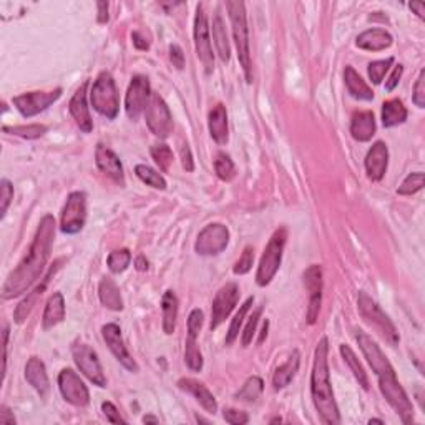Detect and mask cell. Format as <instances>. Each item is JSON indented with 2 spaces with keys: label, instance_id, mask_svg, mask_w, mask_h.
Instances as JSON below:
<instances>
[{
  "label": "cell",
  "instance_id": "obj_50",
  "mask_svg": "<svg viewBox=\"0 0 425 425\" xmlns=\"http://www.w3.org/2000/svg\"><path fill=\"white\" fill-rule=\"evenodd\" d=\"M414 104L419 106V109H424L425 106V70L422 69L419 74L417 82L414 85V95H412Z\"/></svg>",
  "mask_w": 425,
  "mask_h": 425
},
{
  "label": "cell",
  "instance_id": "obj_53",
  "mask_svg": "<svg viewBox=\"0 0 425 425\" xmlns=\"http://www.w3.org/2000/svg\"><path fill=\"white\" fill-rule=\"evenodd\" d=\"M180 158H181L183 168H185L188 173L193 172V169H195V161H193V155H191V148H190V145H188V143H181Z\"/></svg>",
  "mask_w": 425,
  "mask_h": 425
},
{
  "label": "cell",
  "instance_id": "obj_39",
  "mask_svg": "<svg viewBox=\"0 0 425 425\" xmlns=\"http://www.w3.org/2000/svg\"><path fill=\"white\" fill-rule=\"evenodd\" d=\"M214 172H216V176L221 181L230 183L235 180L236 167H235V163H232L231 156L223 153V151H219V153L216 155V158H214Z\"/></svg>",
  "mask_w": 425,
  "mask_h": 425
},
{
  "label": "cell",
  "instance_id": "obj_46",
  "mask_svg": "<svg viewBox=\"0 0 425 425\" xmlns=\"http://www.w3.org/2000/svg\"><path fill=\"white\" fill-rule=\"evenodd\" d=\"M261 314H263V306H259L258 309H254L253 314L249 316L248 324H246V328L243 330V335H241V344H243L244 347H248L249 344L253 342V337H254V334H256V329H258L259 319H261Z\"/></svg>",
  "mask_w": 425,
  "mask_h": 425
},
{
  "label": "cell",
  "instance_id": "obj_52",
  "mask_svg": "<svg viewBox=\"0 0 425 425\" xmlns=\"http://www.w3.org/2000/svg\"><path fill=\"white\" fill-rule=\"evenodd\" d=\"M102 410H104L105 417H106V420H109V422H111V424H128L127 420H125L122 415H120L118 409H116V407L111 404V402H104V404H102Z\"/></svg>",
  "mask_w": 425,
  "mask_h": 425
},
{
  "label": "cell",
  "instance_id": "obj_47",
  "mask_svg": "<svg viewBox=\"0 0 425 425\" xmlns=\"http://www.w3.org/2000/svg\"><path fill=\"white\" fill-rule=\"evenodd\" d=\"M254 263V249L253 246H246L243 254H241L238 261H236L235 267H232V272H235L236 276H243L246 272L251 271Z\"/></svg>",
  "mask_w": 425,
  "mask_h": 425
},
{
  "label": "cell",
  "instance_id": "obj_21",
  "mask_svg": "<svg viewBox=\"0 0 425 425\" xmlns=\"http://www.w3.org/2000/svg\"><path fill=\"white\" fill-rule=\"evenodd\" d=\"M87 88L88 82H83L77 88V92L74 93V97H71L69 104L70 115L74 116L75 123L78 125V128L82 130L83 133H90L93 130V120L90 115V109H88L87 104Z\"/></svg>",
  "mask_w": 425,
  "mask_h": 425
},
{
  "label": "cell",
  "instance_id": "obj_8",
  "mask_svg": "<svg viewBox=\"0 0 425 425\" xmlns=\"http://www.w3.org/2000/svg\"><path fill=\"white\" fill-rule=\"evenodd\" d=\"M87 223V195L83 191H74L67 198L62 209L60 230L65 235H77Z\"/></svg>",
  "mask_w": 425,
  "mask_h": 425
},
{
  "label": "cell",
  "instance_id": "obj_41",
  "mask_svg": "<svg viewBox=\"0 0 425 425\" xmlns=\"http://www.w3.org/2000/svg\"><path fill=\"white\" fill-rule=\"evenodd\" d=\"M151 158L155 160L156 167L160 168L161 173H169L173 167V151L168 145L160 143V145H153L150 150Z\"/></svg>",
  "mask_w": 425,
  "mask_h": 425
},
{
  "label": "cell",
  "instance_id": "obj_5",
  "mask_svg": "<svg viewBox=\"0 0 425 425\" xmlns=\"http://www.w3.org/2000/svg\"><path fill=\"white\" fill-rule=\"evenodd\" d=\"M286 243H288V228L281 226L272 232L270 243L266 244L265 253H263L261 261H259L258 271H256V284L265 288L274 279L281 267V261H283V254Z\"/></svg>",
  "mask_w": 425,
  "mask_h": 425
},
{
  "label": "cell",
  "instance_id": "obj_6",
  "mask_svg": "<svg viewBox=\"0 0 425 425\" xmlns=\"http://www.w3.org/2000/svg\"><path fill=\"white\" fill-rule=\"evenodd\" d=\"M357 307H359V312L361 316L364 317V321L369 322L391 346H397V344H399L400 335L396 324H393L391 317L382 311V307H380L368 293H364V291H361L359 296H357Z\"/></svg>",
  "mask_w": 425,
  "mask_h": 425
},
{
  "label": "cell",
  "instance_id": "obj_56",
  "mask_svg": "<svg viewBox=\"0 0 425 425\" xmlns=\"http://www.w3.org/2000/svg\"><path fill=\"white\" fill-rule=\"evenodd\" d=\"M402 74H404V67L396 65V69H393V71L391 74V77H389V80L386 82V90L387 92H392L393 88H396L397 85H399Z\"/></svg>",
  "mask_w": 425,
  "mask_h": 425
},
{
  "label": "cell",
  "instance_id": "obj_58",
  "mask_svg": "<svg viewBox=\"0 0 425 425\" xmlns=\"http://www.w3.org/2000/svg\"><path fill=\"white\" fill-rule=\"evenodd\" d=\"M98 24H106L109 22V2H98Z\"/></svg>",
  "mask_w": 425,
  "mask_h": 425
},
{
  "label": "cell",
  "instance_id": "obj_17",
  "mask_svg": "<svg viewBox=\"0 0 425 425\" xmlns=\"http://www.w3.org/2000/svg\"><path fill=\"white\" fill-rule=\"evenodd\" d=\"M102 335H104V341L106 342V346L111 351V354L115 356V359L123 365L125 369L130 370V372H138V364L137 361L133 359V356L130 354L127 346H125V341L122 337V329H120L118 324H105L102 328Z\"/></svg>",
  "mask_w": 425,
  "mask_h": 425
},
{
  "label": "cell",
  "instance_id": "obj_36",
  "mask_svg": "<svg viewBox=\"0 0 425 425\" xmlns=\"http://www.w3.org/2000/svg\"><path fill=\"white\" fill-rule=\"evenodd\" d=\"M253 304H254V298H253V296H251V298H248V299H246V301L243 302V306L239 307V311L236 312V316L232 317L231 326H230V329H228V334H226V339H225L226 346H231V344L235 342L236 339H238L239 330H241V328H243V324H244L246 314H248L249 309H251Z\"/></svg>",
  "mask_w": 425,
  "mask_h": 425
},
{
  "label": "cell",
  "instance_id": "obj_3",
  "mask_svg": "<svg viewBox=\"0 0 425 425\" xmlns=\"http://www.w3.org/2000/svg\"><path fill=\"white\" fill-rule=\"evenodd\" d=\"M329 341L322 337L314 351V364L311 372V396L321 420L328 425L341 424V414L335 404L329 374Z\"/></svg>",
  "mask_w": 425,
  "mask_h": 425
},
{
  "label": "cell",
  "instance_id": "obj_63",
  "mask_svg": "<svg viewBox=\"0 0 425 425\" xmlns=\"http://www.w3.org/2000/svg\"><path fill=\"white\" fill-rule=\"evenodd\" d=\"M143 422H145V424H158L160 419L153 417V415H145V417H143Z\"/></svg>",
  "mask_w": 425,
  "mask_h": 425
},
{
  "label": "cell",
  "instance_id": "obj_42",
  "mask_svg": "<svg viewBox=\"0 0 425 425\" xmlns=\"http://www.w3.org/2000/svg\"><path fill=\"white\" fill-rule=\"evenodd\" d=\"M46 125H17V127H4V132L11 135L25 138V140H35V138L43 137L47 133Z\"/></svg>",
  "mask_w": 425,
  "mask_h": 425
},
{
  "label": "cell",
  "instance_id": "obj_26",
  "mask_svg": "<svg viewBox=\"0 0 425 425\" xmlns=\"http://www.w3.org/2000/svg\"><path fill=\"white\" fill-rule=\"evenodd\" d=\"M375 116L370 110L356 111L351 120V135L356 141H369L375 135Z\"/></svg>",
  "mask_w": 425,
  "mask_h": 425
},
{
  "label": "cell",
  "instance_id": "obj_4",
  "mask_svg": "<svg viewBox=\"0 0 425 425\" xmlns=\"http://www.w3.org/2000/svg\"><path fill=\"white\" fill-rule=\"evenodd\" d=\"M226 8L228 13H230L232 39H235L239 65L243 67L246 82L253 83V64L251 50H249V29L248 20H246V6L241 0H228Z\"/></svg>",
  "mask_w": 425,
  "mask_h": 425
},
{
  "label": "cell",
  "instance_id": "obj_62",
  "mask_svg": "<svg viewBox=\"0 0 425 425\" xmlns=\"http://www.w3.org/2000/svg\"><path fill=\"white\" fill-rule=\"evenodd\" d=\"M267 329H270V321H265V324H263V330H261V337H259V341H258L259 344H261L266 339Z\"/></svg>",
  "mask_w": 425,
  "mask_h": 425
},
{
  "label": "cell",
  "instance_id": "obj_22",
  "mask_svg": "<svg viewBox=\"0 0 425 425\" xmlns=\"http://www.w3.org/2000/svg\"><path fill=\"white\" fill-rule=\"evenodd\" d=\"M365 173L372 181H380L386 176L389 167V148L384 141H375L365 155Z\"/></svg>",
  "mask_w": 425,
  "mask_h": 425
},
{
  "label": "cell",
  "instance_id": "obj_16",
  "mask_svg": "<svg viewBox=\"0 0 425 425\" xmlns=\"http://www.w3.org/2000/svg\"><path fill=\"white\" fill-rule=\"evenodd\" d=\"M195 47H196V53H198V58L203 62L204 69H207L208 74H211L214 69V57H213L211 39H209L208 17H207V13H204L203 6L196 7Z\"/></svg>",
  "mask_w": 425,
  "mask_h": 425
},
{
  "label": "cell",
  "instance_id": "obj_55",
  "mask_svg": "<svg viewBox=\"0 0 425 425\" xmlns=\"http://www.w3.org/2000/svg\"><path fill=\"white\" fill-rule=\"evenodd\" d=\"M7 347H8V326H4L2 330V380L7 374Z\"/></svg>",
  "mask_w": 425,
  "mask_h": 425
},
{
  "label": "cell",
  "instance_id": "obj_18",
  "mask_svg": "<svg viewBox=\"0 0 425 425\" xmlns=\"http://www.w3.org/2000/svg\"><path fill=\"white\" fill-rule=\"evenodd\" d=\"M304 286L309 293V304H307L306 319L309 324H316L319 317L321 304H322V267L321 265H311L304 271Z\"/></svg>",
  "mask_w": 425,
  "mask_h": 425
},
{
  "label": "cell",
  "instance_id": "obj_19",
  "mask_svg": "<svg viewBox=\"0 0 425 425\" xmlns=\"http://www.w3.org/2000/svg\"><path fill=\"white\" fill-rule=\"evenodd\" d=\"M64 261H65L64 258L57 259V261L53 263V266L50 267V270L47 271L46 277H43V279H40V283L35 286L34 291H30V293L27 294V298L24 299V301H20L19 306L15 307V311H13V321H15L17 324H22V322H25L27 317L30 316V312H32L34 307L39 304L40 298H42L43 293H46L48 283H50L52 277L57 274V271L60 270V266L64 265Z\"/></svg>",
  "mask_w": 425,
  "mask_h": 425
},
{
  "label": "cell",
  "instance_id": "obj_20",
  "mask_svg": "<svg viewBox=\"0 0 425 425\" xmlns=\"http://www.w3.org/2000/svg\"><path fill=\"white\" fill-rule=\"evenodd\" d=\"M95 163L98 169L106 174L111 181H115L120 186H125V172L122 161H120L118 155L113 150H110L109 146H105L104 143H98L97 145Z\"/></svg>",
  "mask_w": 425,
  "mask_h": 425
},
{
  "label": "cell",
  "instance_id": "obj_51",
  "mask_svg": "<svg viewBox=\"0 0 425 425\" xmlns=\"http://www.w3.org/2000/svg\"><path fill=\"white\" fill-rule=\"evenodd\" d=\"M223 417H225V420L228 424L231 425H244L249 422V415L243 412V410H236V409H228L223 410Z\"/></svg>",
  "mask_w": 425,
  "mask_h": 425
},
{
  "label": "cell",
  "instance_id": "obj_29",
  "mask_svg": "<svg viewBox=\"0 0 425 425\" xmlns=\"http://www.w3.org/2000/svg\"><path fill=\"white\" fill-rule=\"evenodd\" d=\"M299 364H301V356H299L298 351H293L289 359L283 365H279L274 370V375H272V386H274L276 391H281V389L288 387L293 382L299 370Z\"/></svg>",
  "mask_w": 425,
  "mask_h": 425
},
{
  "label": "cell",
  "instance_id": "obj_45",
  "mask_svg": "<svg viewBox=\"0 0 425 425\" xmlns=\"http://www.w3.org/2000/svg\"><path fill=\"white\" fill-rule=\"evenodd\" d=\"M392 64H393V57H389V58H386V60L370 62L368 67V74H369L370 82H372L374 85H379L380 82H382Z\"/></svg>",
  "mask_w": 425,
  "mask_h": 425
},
{
  "label": "cell",
  "instance_id": "obj_57",
  "mask_svg": "<svg viewBox=\"0 0 425 425\" xmlns=\"http://www.w3.org/2000/svg\"><path fill=\"white\" fill-rule=\"evenodd\" d=\"M0 424L15 425V417H13V412L7 405H0Z\"/></svg>",
  "mask_w": 425,
  "mask_h": 425
},
{
  "label": "cell",
  "instance_id": "obj_15",
  "mask_svg": "<svg viewBox=\"0 0 425 425\" xmlns=\"http://www.w3.org/2000/svg\"><path fill=\"white\" fill-rule=\"evenodd\" d=\"M58 389L65 402L74 407H87L90 404V392L75 370L64 369L58 374Z\"/></svg>",
  "mask_w": 425,
  "mask_h": 425
},
{
  "label": "cell",
  "instance_id": "obj_12",
  "mask_svg": "<svg viewBox=\"0 0 425 425\" xmlns=\"http://www.w3.org/2000/svg\"><path fill=\"white\" fill-rule=\"evenodd\" d=\"M145 120L150 132L158 138H168L173 132V115L167 102L158 93L151 95V100L145 110Z\"/></svg>",
  "mask_w": 425,
  "mask_h": 425
},
{
  "label": "cell",
  "instance_id": "obj_7",
  "mask_svg": "<svg viewBox=\"0 0 425 425\" xmlns=\"http://www.w3.org/2000/svg\"><path fill=\"white\" fill-rule=\"evenodd\" d=\"M90 102L93 110L109 120H115L120 111L118 92H116L115 80L109 71H102L90 90Z\"/></svg>",
  "mask_w": 425,
  "mask_h": 425
},
{
  "label": "cell",
  "instance_id": "obj_24",
  "mask_svg": "<svg viewBox=\"0 0 425 425\" xmlns=\"http://www.w3.org/2000/svg\"><path fill=\"white\" fill-rule=\"evenodd\" d=\"M178 387H180L181 391L191 393V396H193L195 399L200 402V405L203 407L207 412L214 414L218 410V402H216V399H214L213 393L208 391V387L204 386V384H201L195 379L185 377V379L178 380Z\"/></svg>",
  "mask_w": 425,
  "mask_h": 425
},
{
  "label": "cell",
  "instance_id": "obj_1",
  "mask_svg": "<svg viewBox=\"0 0 425 425\" xmlns=\"http://www.w3.org/2000/svg\"><path fill=\"white\" fill-rule=\"evenodd\" d=\"M57 223L52 214H46L40 219L37 232H35L32 244L22 261L17 265L11 274L7 276L2 286V298H19L37 283L50 259L53 241H55Z\"/></svg>",
  "mask_w": 425,
  "mask_h": 425
},
{
  "label": "cell",
  "instance_id": "obj_37",
  "mask_svg": "<svg viewBox=\"0 0 425 425\" xmlns=\"http://www.w3.org/2000/svg\"><path fill=\"white\" fill-rule=\"evenodd\" d=\"M265 391V382L258 375H253L243 384V387L236 392V399L243 402H256Z\"/></svg>",
  "mask_w": 425,
  "mask_h": 425
},
{
  "label": "cell",
  "instance_id": "obj_9",
  "mask_svg": "<svg viewBox=\"0 0 425 425\" xmlns=\"http://www.w3.org/2000/svg\"><path fill=\"white\" fill-rule=\"evenodd\" d=\"M151 95V85L148 77L145 75H135L132 82L128 85L127 97H125V110H127L128 118L132 122H137L141 113H145L146 106H148Z\"/></svg>",
  "mask_w": 425,
  "mask_h": 425
},
{
  "label": "cell",
  "instance_id": "obj_40",
  "mask_svg": "<svg viewBox=\"0 0 425 425\" xmlns=\"http://www.w3.org/2000/svg\"><path fill=\"white\" fill-rule=\"evenodd\" d=\"M135 173L140 180L148 185L151 188H156V190H167V180H165L161 174L156 172V169L150 168L148 165H137L135 167Z\"/></svg>",
  "mask_w": 425,
  "mask_h": 425
},
{
  "label": "cell",
  "instance_id": "obj_34",
  "mask_svg": "<svg viewBox=\"0 0 425 425\" xmlns=\"http://www.w3.org/2000/svg\"><path fill=\"white\" fill-rule=\"evenodd\" d=\"M407 120V109L399 98L384 102L382 105V125L386 128L397 127Z\"/></svg>",
  "mask_w": 425,
  "mask_h": 425
},
{
  "label": "cell",
  "instance_id": "obj_61",
  "mask_svg": "<svg viewBox=\"0 0 425 425\" xmlns=\"http://www.w3.org/2000/svg\"><path fill=\"white\" fill-rule=\"evenodd\" d=\"M135 267L138 271H146L148 270V261H146L145 256H138L135 261Z\"/></svg>",
  "mask_w": 425,
  "mask_h": 425
},
{
  "label": "cell",
  "instance_id": "obj_30",
  "mask_svg": "<svg viewBox=\"0 0 425 425\" xmlns=\"http://www.w3.org/2000/svg\"><path fill=\"white\" fill-rule=\"evenodd\" d=\"M344 82H346L347 92L351 93V97H354L356 100H374L372 88L362 80L361 75L357 74L352 67H346V70H344Z\"/></svg>",
  "mask_w": 425,
  "mask_h": 425
},
{
  "label": "cell",
  "instance_id": "obj_32",
  "mask_svg": "<svg viewBox=\"0 0 425 425\" xmlns=\"http://www.w3.org/2000/svg\"><path fill=\"white\" fill-rule=\"evenodd\" d=\"M178 298L174 291H165L163 298H161V312H163V330L165 334L172 335L176 329L178 319Z\"/></svg>",
  "mask_w": 425,
  "mask_h": 425
},
{
  "label": "cell",
  "instance_id": "obj_31",
  "mask_svg": "<svg viewBox=\"0 0 425 425\" xmlns=\"http://www.w3.org/2000/svg\"><path fill=\"white\" fill-rule=\"evenodd\" d=\"M98 298L106 309L110 311H123V298L120 288L111 277H104L100 286H98Z\"/></svg>",
  "mask_w": 425,
  "mask_h": 425
},
{
  "label": "cell",
  "instance_id": "obj_59",
  "mask_svg": "<svg viewBox=\"0 0 425 425\" xmlns=\"http://www.w3.org/2000/svg\"><path fill=\"white\" fill-rule=\"evenodd\" d=\"M132 40H133V46H135L138 50H148L150 48V43L146 42L145 37H143L140 32H133Z\"/></svg>",
  "mask_w": 425,
  "mask_h": 425
},
{
  "label": "cell",
  "instance_id": "obj_43",
  "mask_svg": "<svg viewBox=\"0 0 425 425\" xmlns=\"http://www.w3.org/2000/svg\"><path fill=\"white\" fill-rule=\"evenodd\" d=\"M132 263V253L128 249H116V251L110 253L109 259H106V265H109V270L113 272V274H120V272L127 271V267Z\"/></svg>",
  "mask_w": 425,
  "mask_h": 425
},
{
  "label": "cell",
  "instance_id": "obj_54",
  "mask_svg": "<svg viewBox=\"0 0 425 425\" xmlns=\"http://www.w3.org/2000/svg\"><path fill=\"white\" fill-rule=\"evenodd\" d=\"M169 58H172L173 67H176L178 70L185 69V52L180 46H176V43L169 46Z\"/></svg>",
  "mask_w": 425,
  "mask_h": 425
},
{
  "label": "cell",
  "instance_id": "obj_27",
  "mask_svg": "<svg viewBox=\"0 0 425 425\" xmlns=\"http://www.w3.org/2000/svg\"><path fill=\"white\" fill-rule=\"evenodd\" d=\"M393 39L392 35L384 29H369L362 32L356 40V46L362 48V50L369 52H380L386 50L392 46Z\"/></svg>",
  "mask_w": 425,
  "mask_h": 425
},
{
  "label": "cell",
  "instance_id": "obj_48",
  "mask_svg": "<svg viewBox=\"0 0 425 425\" xmlns=\"http://www.w3.org/2000/svg\"><path fill=\"white\" fill-rule=\"evenodd\" d=\"M13 200V186L12 183L4 178L0 181V218H4L7 214V209L11 207Z\"/></svg>",
  "mask_w": 425,
  "mask_h": 425
},
{
  "label": "cell",
  "instance_id": "obj_14",
  "mask_svg": "<svg viewBox=\"0 0 425 425\" xmlns=\"http://www.w3.org/2000/svg\"><path fill=\"white\" fill-rule=\"evenodd\" d=\"M62 97V88H55L52 92H29L24 95L13 97L12 104L15 109L20 111L22 116L25 118H32V116L46 111L48 106L55 104L58 98Z\"/></svg>",
  "mask_w": 425,
  "mask_h": 425
},
{
  "label": "cell",
  "instance_id": "obj_28",
  "mask_svg": "<svg viewBox=\"0 0 425 425\" xmlns=\"http://www.w3.org/2000/svg\"><path fill=\"white\" fill-rule=\"evenodd\" d=\"M65 319V299L62 293H53L46 304L42 316V328L48 330L64 322Z\"/></svg>",
  "mask_w": 425,
  "mask_h": 425
},
{
  "label": "cell",
  "instance_id": "obj_23",
  "mask_svg": "<svg viewBox=\"0 0 425 425\" xmlns=\"http://www.w3.org/2000/svg\"><path fill=\"white\" fill-rule=\"evenodd\" d=\"M25 379L35 389L42 399H46L48 391H50V380H48L46 364L39 357H30L25 365Z\"/></svg>",
  "mask_w": 425,
  "mask_h": 425
},
{
  "label": "cell",
  "instance_id": "obj_11",
  "mask_svg": "<svg viewBox=\"0 0 425 425\" xmlns=\"http://www.w3.org/2000/svg\"><path fill=\"white\" fill-rule=\"evenodd\" d=\"M71 356H74V361L80 369V372L90 380L93 386L106 387L104 368H102L98 354L90 346H87V344H75L71 347Z\"/></svg>",
  "mask_w": 425,
  "mask_h": 425
},
{
  "label": "cell",
  "instance_id": "obj_49",
  "mask_svg": "<svg viewBox=\"0 0 425 425\" xmlns=\"http://www.w3.org/2000/svg\"><path fill=\"white\" fill-rule=\"evenodd\" d=\"M204 322V314L201 309H193L188 316V335L191 337H198V334L201 333V328H203Z\"/></svg>",
  "mask_w": 425,
  "mask_h": 425
},
{
  "label": "cell",
  "instance_id": "obj_13",
  "mask_svg": "<svg viewBox=\"0 0 425 425\" xmlns=\"http://www.w3.org/2000/svg\"><path fill=\"white\" fill-rule=\"evenodd\" d=\"M239 288L236 283H228L218 291L216 296L213 299L211 306V322H209V329L214 330L225 322L232 311H235L236 304L239 302Z\"/></svg>",
  "mask_w": 425,
  "mask_h": 425
},
{
  "label": "cell",
  "instance_id": "obj_60",
  "mask_svg": "<svg viewBox=\"0 0 425 425\" xmlns=\"http://www.w3.org/2000/svg\"><path fill=\"white\" fill-rule=\"evenodd\" d=\"M409 8L412 12H415V15H417L420 20L425 19V4L424 2H412V4H409Z\"/></svg>",
  "mask_w": 425,
  "mask_h": 425
},
{
  "label": "cell",
  "instance_id": "obj_38",
  "mask_svg": "<svg viewBox=\"0 0 425 425\" xmlns=\"http://www.w3.org/2000/svg\"><path fill=\"white\" fill-rule=\"evenodd\" d=\"M185 362L188 368L195 370V372H200L204 364L203 354H201L198 342H196V337H191V335H188L185 342Z\"/></svg>",
  "mask_w": 425,
  "mask_h": 425
},
{
  "label": "cell",
  "instance_id": "obj_33",
  "mask_svg": "<svg viewBox=\"0 0 425 425\" xmlns=\"http://www.w3.org/2000/svg\"><path fill=\"white\" fill-rule=\"evenodd\" d=\"M213 40H214V47H216L219 60H221L223 64H230V58H231L230 40H228L225 20L221 19L219 13H216L213 19Z\"/></svg>",
  "mask_w": 425,
  "mask_h": 425
},
{
  "label": "cell",
  "instance_id": "obj_25",
  "mask_svg": "<svg viewBox=\"0 0 425 425\" xmlns=\"http://www.w3.org/2000/svg\"><path fill=\"white\" fill-rule=\"evenodd\" d=\"M208 128L209 135L218 145H226L230 140V128H228V111L223 104L213 106L208 115Z\"/></svg>",
  "mask_w": 425,
  "mask_h": 425
},
{
  "label": "cell",
  "instance_id": "obj_10",
  "mask_svg": "<svg viewBox=\"0 0 425 425\" xmlns=\"http://www.w3.org/2000/svg\"><path fill=\"white\" fill-rule=\"evenodd\" d=\"M230 230L223 223H211L204 226L198 235V239L195 243V251L200 256H216L223 253L226 246L230 244Z\"/></svg>",
  "mask_w": 425,
  "mask_h": 425
},
{
  "label": "cell",
  "instance_id": "obj_44",
  "mask_svg": "<svg viewBox=\"0 0 425 425\" xmlns=\"http://www.w3.org/2000/svg\"><path fill=\"white\" fill-rule=\"evenodd\" d=\"M424 180H425V176L422 172L410 173L409 176L402 181V185L399 186V190H397V193L402 196H412L415 193H419V191L424 188Z\"/></svg>",
  "mask_w": 425,
  "mask_h": 425
},
{
  "label": "cell",
  "instance_id": "obj_2",
  "mask_svg": "<svg viewBox=\"0 0 425 425\" xmlns=\"http://www.w3.org/2000/svg\"><path fill=\"white\" fill-rule=\"evenodd\" d=\"M356 341L359 344L362 354L368 359L369 365L377 375L379 379V389L382 396L386 397L389 405L396 410L400 420L404 424L414 422V405L410 402L409 396L400 386L399 379H397L396 370H393L391 361L384 354L382 349L377 346V342L365 334L364 330H356Z\"/></svg>",
  "mask_w": 425,
  "mask_h": 425
},
{
  "label": "cell",
  "instance_id": "obj_64",
  "mask_svg": "<svg viewBox=\"0 0 425 425\" xmlns=\"http://www.w3.org/2000/svg\"><path fill=\"white\" fill-rule=\"evenodd\" d=\"M369 424H384V420H380V419H370V420H369Z\"/></svg>",
  "mask_w": 425,
  "mask_h": 425
},
{
  "label": "cell",
  "instance_id": "obj_35",
  "mask_svg": "<svg viewBox=\"0 0 425 425\" xmlns=\"http://www.w3.org/2000/svg\"><path fill=\"white\" fill-rule=\"evenodd\" d=\"M339 351H341L342 359L346 361V364L349 365V369H351V372L354 374V377L357 379V382H359V386H362L364 391H369V377L368 374H365L364 368H362V364L357 359L356 352L352 351L351 347L346 346V344H341V347H339Z\"/></svg>",
  "mask_w": 425,
  "mask_h": 425
}]
</instances>
